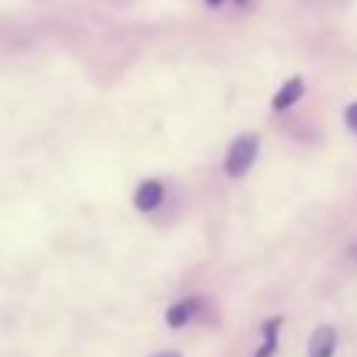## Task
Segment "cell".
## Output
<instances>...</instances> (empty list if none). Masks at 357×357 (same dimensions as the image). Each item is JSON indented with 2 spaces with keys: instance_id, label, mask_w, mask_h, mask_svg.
<instances>
[{
  "instance_id": "cell-1",
  "label": "cell",
  "mask_w": 357,
  "mask_h": 357,
  "mask_svg": "<svg viewBox=\"0 0 357 357\" xmlns=\"http://www.w3.org/2000/svg\"><path fill=\"white\" fill-rule=\"evenodd\" d=\"M257 151H259V137L257 134H243L237 137L231 145H229V153H226V176L231 178H240L248 173V167L254 165L257 159Z\"/></svg>"
},
{
  "instance_id": "cell-2",
  "label": "cell",
  "mask_w": 357,
  "mask_h": 357,
  "mask_svg": "<svg viewBox=\"0 0 357 357\" xmlns=\"http://www.w3.org/2000/svg\"><path fill=\"white\" fill-rule=\"evenodd\" d=\"M162 198H165L162 181L151 178V181H142V184L137 187V192H134V206H137L139 212H153V209L162 204Z\"/></svg>"
},
{
  "instance_id": "cell-3",
  "label": "cell",
  "mask_w": 357,
  "mask_h": 357,
  "mask_svg": "<svg viewBox=\"0 0 357 357\" xmlns=\"http://www.w3.org/2000/svg\"><path fill=\"white\" fill-rule=\"evenodd\" d=\"M335 346H337V332L332 326H318L312 332V337H310L307 357H332Z\"/></svg>"
},
{
  "instance_id": "cell-4",
  "label": "cell",
  "mask_w": 357,
  "mask_h": 357,
  "mask_svg": "<svg viewBox=\"0 0 357 357\" xmlns=\"http://www.w3.org/2000/svg\"><path fill=\"white\" fill-rule=\"evenodd\" d=\"M301 95H304V81H301L298 75H293V78H287V81L279 86V92L273 95L271 106H273V112H284V109H290L296 100H301Z\"/></svg>"
},
{
  "instance_id": "cell-5",
  "label": "cell",
  "mask_w": 357,
  "mask_h": 357,
  "mask_svg": "<svg viewBox=\"0 0 357 357\" xmlns=\"http://www.w3.org/2000/svg\"><path fill=\"white\" fill-rule=\"evenodd\" d=\"M198 307H201V301H198V298H181V301H176V304L167 310L165 321H167L173 329H178V326L190 324V318L198 312Z\"/></svg>"
},
{
  "instance_id": "cell-6",
  "label": "cell",
  "mask_w": 357,
  "mask_h": 357,
  "mask_svg": "<svg viewBox=\"0 0 357 357\" xmlns=\"http://www.w3.org/2000/svg\"><path fill=\"white\" fill-rule=\"evenodd\" d=\"M279 326H282V318H271V321L265 324V329H262L265 343H262V349H259L254 357H271V354L276 351V335H279Z\"/></svg>"
},
{
  "instance_id": "cell-7",
  "label": "cell",
  "mask_w": 357,
  "mask_h": 357,
  "mask_svg": "<svg viewBox=\"0 0 357 357\" xmlns=\"http://www.w3.org/2000/svg\"><path fill=\"white\" fill-rule=\"evenodd\" d=\"M343 117H346V126H349V128L357 134V103L346 106V114H343Z\"/></svg>"
},
{
  "instance_id": "cell-8",
  "label": "cell",
  "mask_w": 357,
  "mask_h": 357,
  "mask_svg": "<svg viewBox=\"0 0 357 357\" xmlns=\"http://www.w3.org/2000/svg\"><path fill=\"white\" fill-rule=\"evenodd\" d=\"M153 357H181V354H178V351H173V349H170V351H159V354H153Z\"/></svg>"
},
{
  "instance_id": "cell-9",
  "label": "cell",
  "mask_w": 357,
  "mask_h": 357,
  "mask_svg": "<svg viewBox=\"0 0 357 357\" xmlns=\"http://www.w3.org/2000/svg\"><path fill=\"white\" fill-rule=\"evenodd\" d=\"M223 0H206V6H220Z\"/></svg>"
}]
</instances>
